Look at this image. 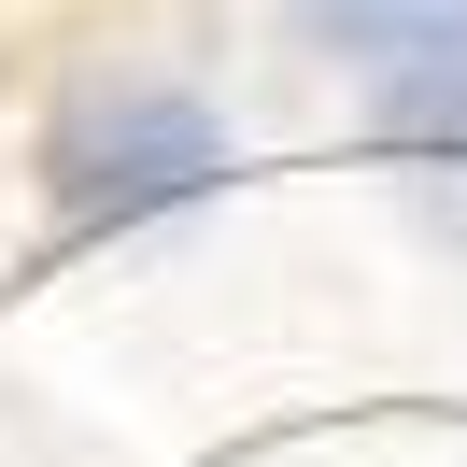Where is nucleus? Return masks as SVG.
I'll return each mask as SVG.
<instances>
[{"label":"nucleus","instance_id":"nucleus-1","mask_svg":"<svg viewBox=\"0 0 467 467\" xmlns=\"http://www.w3.org/2000/svg\"><path fill=\"white\" fill-rule=\"evenodd\" d=\"M227 184V114L184 86H86L57 128H43V199H57L71 241L156 227V213L213 199Z\"/></svg>","mask_w":467,"mask_h":467},{"label":"nucleus","instance_id":"nucleus-2","mask_svg":"<svg viewBox=\"0 0 467 467\" xmlns=\"http://www.w3.org/2000/svg\"><path fill=\"white\" fill-rule=\"evenodd\" d=\"M284 15H297L312 43H340V57H382V71L467 43V0H284Z\"/></svg>","mask_w":467,"mask_h":467}]
</instances>
